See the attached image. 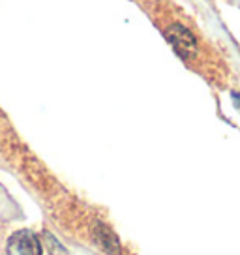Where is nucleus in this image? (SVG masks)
I'll use <instances>...</instances> for the list:
<instances>
[{
  "instance_id": "nucleus-4",
  "label": "nucleus",
  "mask_w": 240,
  "mask_h": 255,
  "mask_svg": "<svg viewBox=\"0 0 240 255\" xmlns=\"http://www.w3.org/2000/svg\"><path fill=\"white\" fill-rule=\"evenodd\" d=\"M233 102H235V105L240 109V94L239 92H233Z\"/></svg>"
},
{
  "instance_id": "nucleus-2",
  "label": "nucleus",
  "mask_w": 240,
  "mask_h": 255,
  "mask_svg": "<svg viewBox=\"0 0 240 255\" xmlns=\"http://www.w3.org/2000/svg\"><path fill=\"white\" fill-rule=\"evenodd\" d=\"M8 255H41V244L30 231H17L8 240Z\"/></svg>"
},
{
  "instance_id": "nucleus-3",
  "label": "nucleus",
  "mask_w": 240,
  "mask_h": 255,
  "mask_svg": "<svg viewBox=\"0 0 240 255\" xmlns=\"http://www.w3.org/2000/svg\"><path fill=\"white\" fill-rule=\"evenodd\" d=\"M96 239L98 242L102 244V248H104L107 254H111V255H119L120 252V244H119V239L113 235L107 227H104V225H100L96 229Z\"/></svg>"
},
{
  "instance_id": "nucleus-1",
  "label": "nucleus",
  "mask_w": 240,
  "mask_h": 255,
  "mask_svg": "<svg viewBox=\"0 0 240 255\" xmlns=\"http://www.w3.org/2000/svg\"><path fill=\"white\" fill-rule=\"evenodd\" d=\"M165 36H167L171 45L175 47V51L182 58L190 60V58L195 56V53H197V41H195L193 34L186 26H182V24L178 23L171 24L167 28V32H165Z\"/></svg>"
}]
</instances>
